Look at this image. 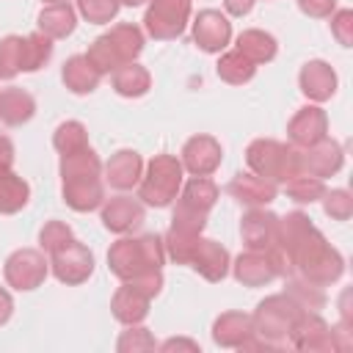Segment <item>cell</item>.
<instances>
[{"label":"cell","instance_id":"6da1fadb","mask_svg":"<svg viewBox=\"0 0 353 353\" xmlns=\"http://www.w3.org/2000/svg\"><path fill=\"white\" fill-rule=\"evenodd\" d=\"M273 245H279L290 256L292 270L298 276L320 287L339 281V276L345 273L342 254L323 237V232L303 212H287L284 218H279Z\"/></svg>","mask_w":353,"mask_h":353},{"label":"cell","instance_id":"7a4b0ae2","mask_svg":"<svg viewBox=\"0 0 353 353\" xmlns=\"http://www.w3.org/2000/svg\"><path fill=\"white\" fill-rule=\"evenodd\" d=\"M165 259L163 237L143 234V237H121L108 251V268L121 281H132L146 270H160Z\"/></svg>","mask_w":353,"mask_h":353},{"label":"cell","instance_id":"3957f363","mask_svg":"<svg viewBox=\"0 0 353 353\" xmlns=\"http://www.w3.org/2000/svg\"><path fill=\"white\" fill-rule=\"evenodd\" d=\"M245 163L256 176H265L270 182H290L301 174L298 149L273 138H256L245 149Z\"/></svg>","mask_w":353,"mask_h":353},{"label":"cell","instance_id":"277c9868","mask_svg":"<svg viewBox=\"0 0 353 353\" xmlns=\"http://www.w3.org/2000/svg\"><path fill=\"white\" fill-rule=\"evenodd\" d=\"M182 163L174 154H154L146 165V174H141L138 182V199L149 207H168L182 188Z\"/></svg>","mask_w":353,"mask_h":353},{"label":"cell","instance_id":"5b68a950","mask_svg":"<svg viewBox=\"0 0 353 353\" xmlns=\"http://www.w3.org/2000/svg\"><path fill=\"white\" fill-rule=\"evenodd\" d=\"M303 309L287 295V292H279V295H268L265 301H259V306L254 309L251 314V328L259 339L270 342L273 347H281L290 336V328L295 323V317L301 314Z\"/></svg>","mask_w":353,"mask_h":353},{"label":"cell","instance_id":"8992f818","mask_svg":"<svg viewBox=\"0 0 353 353\" xmlns=\"http://www.w3.org/2000/svg\"><path fill=\"white\" fill-rule=\"evenodd\" d=\"M207 226V212H196L185 204L176 201L174 207V218H171V226L165 232V254L176 262V265H190V256L201 240V232Z\"/></svg>","mask_w":353,"mask_h":353},{"label":"cell","instance_id":"52a82bcc","mask_svg":"<svg viewBox=\"0 0 353 353\" xmlns=\"http://www.w3.org/2000/svg\"><path fill=\"white\" fill-rule=\"evenodd\" d=\"M190 19V0H149L143 14V28L152 39L168 41L182 36Z\"/></svg>","mask_w":353,"mask_h":353},{"label":"cell","instance_id":"ba28073f","mask_svg":"<svg viewBox=\"0 0 353 353\" xmlns=\"http://www.w3.org/2000/svg\"><path fill=\"white\" fill-rule=\"evenodd\" d=\"M47 273H50V262L36 248H19V251H14L6 259V268H3V276H6L8 287L22 290V292L41 287L44 279H47Z\"/></svg>","mask_w":353,"mask_h":353},{"label":"cell","instance_id":"9c48e42d","mask_svg":"<svg viewBox=\"0 0 353 353\" xmlns=\"http://www.w3.org/2000/svg\"><path fill=\"white\" fill-rule=\"evenodd\" d=\"M50 270L61 284H83L94 273V254L74 237L50 254Z\"/></svg>","mask_w":353,"mask_h":353},{"label":"cell","instance_id":"30bf717a","mask_svg":"<svg viewBox=\"0 0 353 353\" xmlns=\"http://www.w3.org/2000/svg\"><path fill=\"white\" fill-rule=\"evenodd\" d=\"M287 339H290L292 347L306 350V353H328V350H336L331 325L317 312H306V309L295 317Z\"/></svg>","mask_w":353,"mask_h":353},{"label":"cell","instance_id":"8fae6325","mask_svg":"<svg viewBox=\"0 0 353 353\" xmlns=\"http://www.w3.org/2000/svg\"><path fill=\"white\" fill-rule=\"evenodd\" d=\"M298 160H301V174L325 179V176H334L342 168L345 152L334 138L325 135L323 141H317V143H312L306 149H298Z\"/></svg>","mask_w":353,"mask_h":353},{"label":"cell","instance_id":"7c38bea8","mask_svg":"<svg viewBox=\"0 0 353 353\" xmlns=\"http://www.w3.org/2000/svg\"><path fill=\"white\" fill-rule=\"evenodd\" d=\"M223 160V149L212 135H193L182 146V168L190 171L193 176H210Z\"/></svg>","mask_w":353,"mask_h":353},{"label":"cell","instance_id":"4fadbf2b","mask_svg":"<svg viewBox=\"0 0 353 353\" xmlns=\"http://www.w3.org/2000/svg\"><path fill=\"white\" fill-rule=\"evenodd\" d=\"M325 135H328V116H325V110L317 108V105L301 108V110L290 119V124H287V138H290V143H292L295 149H306V146L323 141Z\"/></svg>","mask_w":353,"mask_h":353},{"label":"cell","instance_id":"5bb4252c","mask_svg":"<svg viewBox=\"0 0 353 353\" xmlns=\"http://www.w3.org/2000/svg\"><path fill=\"white\" fill-rule=\"evenodd\" d=\"M232 39V22L215 11V8H204L199 11V17L193 19V41L199 44V50L204 52H221Z\"/></svg>","mask_w":353,"mask_h":353},{"label":"cell","instance_id":"9a60e30c","mask_svg":"<svg viewBox=\"0 0 353 353\" xmlns=\"http://www.w3.org/2000/svg\"><path fill=\"white\" fill-rule=\"evenodd\" d=\"M276 229H279V215H273L265 207H251L240 221L243 243L251 251H268L276 243Z\"/></svg>","mask_w":353,"mask_h":353},{"label":"cell","instance_id":"2e32d148","mask_svg":"<svg viewBox=\"0 0 353 353\" xmlns=\"http://www.w3.org/2000/svg\"><path fill=\"white\" fill-rule=\"evenodd\" d=\"M102 223L108 232L127 234L143 223V204L132 196H113L102 201Z\"/></svg>","mask_w":353,"mask_h":353},{"label":"cell","instance_id":"e0dca14e","mask_svg":"<svg viewBox=\"0 0 353 353\" xmlns=\"http://www.w3.org/2000/svg\"><path fill=\"white\" fill-rule=\"evenodd\" d=\"M63 201L74 212H91L105 201L102 176H69L63 179Z\"/></svg>","mask_w":353,"mask_h":353},{"label":"cell","instance_id":"ac0fdd59","mask_svg":"<svg viewBox=\"0 0 353 353\" xmlns=\"http://www.w3.org/2000/svg\"><path fill=\"white\" fill-rule=\"evenodd\" d=\"M298 83H301V91L306 99L312 102H325L334 97L336 91V72L331 69V63L325 61H309L301 66V74H298Z\"/></svg>","mask_w":353,"mask_h":353},{"label":"cell","instance_id":"d6986e66","mask_svg":"<svg viewBox=\"0 0 353 353\" xmlns=\"http://www.w3.org/2000/svg\"><path fill=\"white\" fill-rule=\"evenodd\" d=\"M149 303L152 298L146 292H141L135 284L124 281L116 292H113V301H110V309H113V317L124 325H138L146 320L149 314Z\"/></svg>","mask_w":353,"mask_h":353},{"label":"cell","instance_id":"ffe728a7","mask_svg":"<svg viewBox=\"0 0 353 353\" xmlns=\"http://www.w3.org/2000/svg\"><path fill=\"white\" fill-rule=\"evenodd\" d=\"M143 174V160L132 149H119L108 163H105V182L116 190H130L141 182Z\"/></svg>","mask_w":353,"mask_h":353},{"label":"cell","instance_id":"44dd1931","mask_svg":"<svg viewBox=\"0 0 353 353\" xmlns=\"http://www.w3.org/2000/svg\"><path fill=\"white\" fill-rule=\"evenodd\" d=\"M229 251L221 245V243H215V240H199V245H196V251H193V256H190V268L199 273V276H204L207 281H221V279H226V273H229Z\"/></svg>","mask_w":353,"mask_h":353},{"label":"cell","instance_id":"7402d4cb","mask_svg":"<svg viewBox=\"0 0 353 353\" xmlns=\"http://www.w3.org/2000/svg\"><path fill=\"white\" fill-rule=\"evenodd\" d=\"M234 279L243 284V287H262L268 281L276 279V270H273V262L268 256V251H245L234 259V265H229Z\"/></svg>","mask_w":353,"mask_h":353},{"label":"cell","instance_id":"603a6c76","mask_svg":"<svg viewBox=\"0 0 353 353\" xmlns=\"http://www.w3.org/2000/svg\"><path fill=\"white\" fill-rule=\"evenodd\" d=\"M226 190L245 207H265L276 199V182H270L265 176H256L254 171L251 174H237L229 182Z\"/></svg>","mask_w":353,"mask_h":353},{"label":"cell","instance_id":"cb8c5ba5","mask_svg":"<svg viewBox=\"0 0 353 353\" xmlns=\"http://www.w3.org/2000/svg\"><path fill=\"white\" fill-rule=\"evenodd\" d=\"M36 25H39V33H44L47 39H66L77 28V14L69 3H50L41 8Z\"/></svg>","mask_w":353,"mask_h":353},{"label":"cell","instance_id":"d4e9b609","mask_svg":"<svg viewBox=\"0 0 353 353\" xmlns=\"http://www.w3.org/2000/svg\"><path fill=\"white\" fill-rule=\"evenodd\" d=\"M251 334H254L251 314H243V312H223L212 323V339L221 347H240Z\"/></svg>","mask_w":353,"mask_h":353},{"label":"cell","instance_id":"484cf974","mask_svg":"<svg viewBox=\"0 0 353 353\" xmlns=\"http://www.w3.org/2000/svg\"><path fill=\"white\" fill-rule=\"evenodd\" d=\"M99 72L94 69V63L85 55H72L63 69H61V80L72 94H91L99 85Z\"/></svg>","mask_w":353,"mask_h":353},{"label":"cell","instance_id":"4316f807","mask_svg":"<svg viewBox=\"0 0 353 353\" xmlns=\"http://www.w3.org/2000/svg\"><path fill=\"white\" fill-rule=\"evenodd\" d=\"M36 113V99L22 88H3L0 91V121L8 127H19L30 121Z\"/></svg>","mask_w":353,"mask_h":353},{"label":"cell","instance_id":"83f0119b","mask_svg":"<svg viewBox=\"0 0 353 353\" xmlns=\"http://www.w3.org/2000/svg\"><path fill=\"white\" fill-rule=\"evenodd\" d=\"M152 88V74L146 66L130 61V63H121L116 72H113V91L119 97H127V99H135V97H143L146 91Z\"/></svg>","mask_w":353,"mask_h":353},{"label":"cell","instance_id":"f1b7e54d","mask_svg":"<svg viewBox=\"0 0 353 353\" xmlns=\"http://www.w3.org/2000/svg\"><path fill=\"white\" fill-rule=\"evenodd\" d=\"M237 52H243L251 63H268V61L276 58L279 44L270 33H265L259 28H248L237 36Z\"/></svg>","mask_w":353,"mask_h":353},{"label":"cell","instance_id":"f546056e","mask_svg":"<svg viewBox=\"0 0 353 353\" xmlns=\"http://www.w3.org/2000/svg\"><path fill=\"white\" fill-rule=\"evenodd\" d=\"M105 36H108V41H110V47L116 50V55H119L121 63L135 61V58L141 55V50H143V33H141V28L132 25V22H121V25L110 28Z\"/></svg>","mask_w":353,"mask_h":353},{"label":"cell","instance_id":"4dcf8cb0","mask_svg":"<svg viewBox=\"0 0 353 353\" xmlns=\"http://www.w3.org/2000/svg\"><path fill=\"white\" fill-rule=\"evenodd\" d=\"M218 201V185L210 176H193L185 182L179 190V204L196 210V212H210Z\"/></svg>","mask_w":353,"mask_h":353},{"label":"cell","instance_id":"1f68e13d","mask_svg":"<svg viewBox=\"0 0 353 353\" xmlns=\"http://www.w3.org/2000/svg\"><path fill=\"white\" fill-rule=\"evenodd\" d=\"M284 292L301 306V309H306V312H317V309H323L325 306V290L320 287V284H314V281H306L303 276H287L284 279Z\"/></svg>","mask_w":353,"mask_h":353},{"label":"cell","instance_id":"d6a6232c","mask_svg":"<svg viewBox=\"0 0 353 353\" xmlns=\"http://www.w3.org/2000/svg\"><path fill=\"white\" fill-rule=\"evenodd\" d=\"M69 176H102V163L91 146L61 154V179Z\"/></svg>","mask_w":353,"mask_h":353},{"label":"cell","instance_id":"836d02e7","mask_svg":"<svg viewBox=\"0 0 353 353\" xmlns=\"http://www.w3.org/2000/svg\"><path fill=\"white\" fill-rule=\"evenodd\" d=\"M30 199V188L22 176H17L14 171L0 174V212L3 215H14L19 212Z\"/></svg>","mask_w":353,"mask_h":353},{"label":"cell","instance_id":"e575fe53","mask_svg":"<svg viewBox=\"0 0 353 353\" xmlns=\"http://www.w3.org/2000/svg\"><path fill=\"white\" fill-rule=\"evenodd\" d=\"M215 72H218V77H221L223 83L243 85V83H248V80L254 77L256 63H251V61H248L243 52L232 50V52H223V55H221V61H218Z\"/></svg>","mask_w":353,"mask_h":353},{"label":"cell","instance_id":"d590c367","mask_svg":"<svg viewBox=\"0 0 353 353\" xmlns=\"http://www.w3.org/2000/svg\"><path fill=\"white\" fill-rule=\"evenodd\" d=\"M52 55V39L44 33H30L25 36V50H22V72H39Z\"/></svg>","mask_w":353,"mask_h":353},{"label":"cell","instance_id":"8d00e7d4","mask_svg":"<svg viewBox=\"0 0 353 353\" xmlns=\"http://www.w3.org/2000/svg\"><path fill=\"white\" fill-rule=\"evenodd\" d=\"M52 146L61 152V154H69V152H77L83 146H88V132L80 121H61L52 132Z\"/></svg>","mask_w":353,"mask_h":353},{"label":"cell","instance_id":"74e56055","mask_svg":"<svg viewBox=\"0 0 353 353\" xmlns=\"http://www.w3.org/2000/svg\"><path fill=\"white\" fill-rule=\"evenodd\" d=\"M22 50H25L22 36L0 39V80H11L22 72Z\"/></svg>","mask_w":353,"mask_h":353},{"label":"cell","instance_id":"f35d334b","mask_svg":"<svg viewBox=\"0 0 353 353\" xmlns=\"http://www.w3.org/2000/svg\"><path fill=\"white\" fill-rule=\"evenodd\" d=\"M287 185V196L295 201V204H312V201H320V196L325 193V185L323 179L317 176H309V174H298L292 176Z\"/></svg>","mask_w":353,"mask_h":353},{"label":"cell","instance_id":"ab89813d","mask_svg":"<svg viewBox=\"0 0 353 353\" xmlns=\"http://www.w3.org/2000/svg\"><path fill=\"white\" fill-rule=\"evenodd\" d=\"M154 347H157V342H154L152 331L143 328L141 323L138 325H130L119 336V342H116V350L119 353H146V350H154Z\"/></svg>","mask_w":353,"mask_h":353},{"label":"cell","instance_id":"60d3db41","mask_svg":"<svg viewBox=\"0 0 353 353\" xmlns=\"http://www.w3.org/2000/svg\"><path fill=\"white\" fill-rule=\"evenodd\" d=\"M320 201H323L325 215L334 218V221H347V218L353 215V196H350L347 190H342V188L325 190V193L320 196Z\"/></svg>","mask_w":353,"mask_h":353},{"label":"cell","instance_id":"b9f144b4","mask_svg":"<svg viewBox=\"0 0 353 353\" xmlns=\"http://www.w3.org/2000/svg\"><path fill=\"white\" fill-rule=\"evenodd\" d=\"M77 11L83 19L105 25L119 14V0H77Z\"/></svg>","mask_w":353,"mask_h":353},{"label":"cell","instance_id":"7bdbcfd3","mask_svg":"<svg viewBox=\"0 0 353 353\" xmlns=\"http://www.w3.org/2000/svg\"><path fill=\"white\" fill-rule=\"evenodd\" d=\"M69 240H72V229H69V223H63V221H47V223L41 226V232H39V245H41V251H47V254L58 251V248L66 245Z\"/></svg>","mask_w":353,"mask_h":353},{"label":"cell","instance_id":"ee69618b","mask_svg":"<svg viewBox=\"0 0 353 353\" xmlns=\"http://www.w3.org/2000/svg\"><path fill=\"white\" fill-rule=\"evenodd\" d=\"M331 33L342 47H353V11L350 8L331 14Z\"/></svg>","mask_w":353,"mask_h":353},{"label":"cell","instance_id":"f6af8a7d","mask_svg":"<svg viewBox=\"0 0 353 353\" xmlns=\"http://www.w3.org/2000/svg\"><path fill=\"white\" fill-rule=\"evenodd\" d=\"M298 8L312 17V19H323V17H331L334 8H336V0H298Z\"/></svg>","mask_w":353,"mask_h":353},{"label":"cell","instance_id":"bcb514c9","mask_svg":"<svg viewBox=\"0 0 353 353\" xmlns=\"http://www.w3.org/2000/svg\"><path fill=\"white\" fill-rule=\"evenodd\" d=\"M14 165V143L8 135H0V174L11 171Z\"/></svg>","mask_w":353,"mask_h":353},{"label":"cell","instance_id":"7dc6e473","mask_svg":"<svg viewBox=\"0 0 353 353\" xmlns=\"http://www.w3.org/2000/svg\"><path fill=\"white\" fill-rule=\"evenodd\" d=\"M256 0H223V8L232 14V17H245L251 8H254Z\"/></svg>","mask_w":353,"mask_h":353},{"label":"cell","instance_id":"c3c4849f","mask_svg":"<svg viewBox=\"0 0 353 353\" xmlns=\"http://www.w3.org/2000/svg\"><path fill=\"white\" fill-rule=\"evenodd\" d=\"M11 314H14V298L8 290L0 287V325H6L11 320Z\"/></svg>","mask_w":353,"mask_h":353},{"label":"cell","instance_id":"681fc988","mask_svg":"<svg viewBox=\"0 0 353 353\" xmlns=\"http://www.w3.org/2000/svg\"><path fill=\"white\" fill-rule=\"evenodd\" d=\"M339 314H342V325L353 328V314H350V290H345V292H342V298H339Z\"/></svg>","mask_w":353,"mask_h":353},{"label":"cell","instance_id":"f907efd6","mask_svg":"<svg viewBox=\"0 0 353 353\" xmlns=\"http://www.w3.org/2000/svg\"><path fill=\"white\" fill-rule=\"evenodd\" d=\"M179 347H185V350H199V345L193 342V339H165L163 345H160V350H179Z\"/></svg>","mask_w":353,"mask_h":353},{"label":"cell","instance_id":"816d5d0a","mask_svg":"<svg viewBox=\"0 0 353 353\" xmlns=\"http://www.w3.org/2000/svg\"><path fill=\"white\" fill-rule=\"evenodd\" d=\"M141 3H146V0H119V6H130V8L141 6Z\"/></svg>","mask_w":353,"mask_h":353},{"label":"cell","instance_id":"f5cc1de1","mask_svg":"<svg viewBox=\"0 0 353 353\" xmlns=\"http://www.w3.org/2000/svg\"><path fill=\"white\" fill-rule=\"evenodd\" d=\"M44 3H47V6H50V3H66V0H44Z\"/></svg>","mask_w":353,"mask_h":353}]
</instances>
